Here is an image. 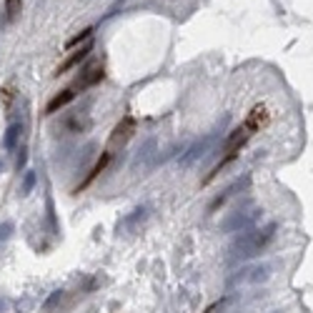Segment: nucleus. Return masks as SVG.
Instances as JSON below:
<instances>
[{
  "label": "nucleus",
  "mask_w": 313,
  "mask_h": 313,
  "mask_svg": "<svg viewBox=\"0 0 313 313\" xmlns=\"http://www.w3.org/2000/svg\"><path fill=\"white\" fill-rule=\"evenodd\" d=\"M103 78H105V68H103V63H88V65L81 70V78H78L73 86L78 88V93H83V90L98 86Z\"/></svg>",
  "instance_id": "nucleus-1"
},
{
  "label": "nucleus",
  "mask_w": 313,
  "mask_h": 313,
  "mask_svg": "<svg viewBox=\"0 0 313 313\" xmlns=\"http://www.w3.org/2000/svg\"><path fill=\"white\" fill-rule=\"evenodd\" d=\"M135 133V121L131 118V115H126V118L115 126V131H113V135H110V145H123L131 135Z\"/></svg>",
  "instance_id": "nucleus-2"
},
{
  "label": "nucleus",
  "mask_w": 313,
  "mask_h": 313,
  "mask_svg": "<svg viewBox=\"0 0 313 313\" xmlns=\"http://www.w3.org/2000/svg\"><path fill=\"white\" fill-rule=\"evenodd\" d=\"M75 95H78V88H75V86H68V88H63L60 93H55V95L50 98V103L45 105V113H48V115L58 113V110H60V108H65V105H68V103H70Z\"/></svg>",
  "instance_id": "nucleus-3"
},
{
  "label": "nucleus",
  "mask_w": 313,
  "mask_h": 313,
  "mask_svg": "<svg viewBox=\"0 0 313 313\" xmlns=\"http://www.w3.org/2000/svg\"><path fill=\"white\" fill-rule=\"evenodd\" d=\"M90 50H93V43H90V41H88L83 48L73 50V55H68V58H65V60L58 65V68H55V75H63V73H68L70 68H75V65L81 63V60H86V58H88V53H90Z\"/></svg>",
  "instance_id": "nucleus-4"
},
{
  "label": "nucleus",
  "mask_w": 313,
  "mask_h": 313,
  "mask_svg": "<svg viewBox=\"0 0 313 313\" xmlns=\"http://www.w3.org/2000/svg\"><path fill=\"white\" fill-rule=\"evenodd\" d=\"M110 158H113V153H110V150H105V153L100 155V161H98V163H95V166L90 168V173L86 176V180H83L81 185H78V188H75V193H81L83 188H88V185H90V183H93V180H95V178H98V176H100V173H103L105 168H108V163H110Z\"/></svg>",
  "instance_id": "nucleus-5"
},
{
  "label": "nucleus",
  "mask_w": 313,
  "mask_h": 313,
  "mask_svg": "<svg viewBox=\"0 0 313 313\" xmlns=\"http://www.w3.org/2000/svg\"><path fill=\"white\" fill-rule=\"evenodd\" d=\"M90 35H93V28L81 30V35H75L73 41H68V48H75V45H81V43H88V41H90Z\"/></svg>",
  "instance_id": "nucleus-6"
},
{
  "label": "nucleus",
  "mask_w": 313,
  "mask_h": 313,
  "mask_svg": "<svg viewBox=\"0 0 313 313\" xmlns=\"http://www.w3.org/2000/svg\"><path fill=\"white\" fill-rule=\"evenodd\" d=\"M20 5H23L20 0H8V5H5V8H8V15H10V18H15V15L20 13Z\"/></svg>",
  "instance_id": "nucleus-7"
},
{
  "label": "nucleus",
  "mask_w": 313,
  "mask_h": 313,
  "mask_svg": "<svg viewBox=\"0 0 313 313\" xmlns=\"http://www.w3.org/2000/svg\"><path fill=\"white\" fill-rule=\"evenodd\" d=\"M3 103H5V108H10V103H13V86L3 88Z\"/></svg>",
  "instance_id": "nucleus-8"
}]
</instances>
